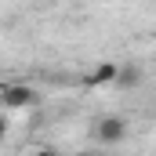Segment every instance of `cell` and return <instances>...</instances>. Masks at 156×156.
Returning <instances> with one entry per match:
<instances>
[{
    "mask_svg": "<svg viewBox=\"0 0 156 156\" xmlns=\"http://www.w3.org/2000/svg\"><path fill=\"white\" fill-rule=\"evenodd\" d=\"M0 105L4 109H33L40 105V91L29 83H4L0 87Z\"/></svg>",
    "mask_w": 156,
    "mask_h": 156,
    "instance_id": "cell-1",
    "label": "cell"
},
{
    "mask_svg": "<svg viewBox=\"0 0 156 156\" xmlns=\"http://www.w3.org/2000/svg\"><path fill=\"white\" fill-rule=\"evenodd\" d=\"M91 134H94L98 145H120L127 138V120L123 116H98L94 127H91Z\"/></svg>",
    "mask_w": 156,
    "mask_h": 156,
    "instance_id": "cell-2",
    "label": "cell"
},
{
    "mask_svg": "<svg viewBox=\"0 0 156 156\" xmlns=\"http://www.w3.org/2000/svg\"><path fill=\"white\" fill-rule=\"evenodd\" d=\"M142 80H145V69H142V66H134V62H127V66H116L113 83L123 87V91H134V87H142Z\"/></svg>",
    "mask_w": 156,
    "mask_h": 156,
    "instance_id": "cell-3",
    "label": "cell"
},
{
    "mask_svg": "<svg viewBox=\"0 0 156 156\" xmlns=\"http://www.w3.org/2000/svg\"><path fill=\"white\" fill-rule=\"evenodd\" d=\"M113 76H116V62H98V66H91L83 73V83L87 87H109Z\"/></svg>",
    "mask_w": 156,
    "mask_h": 156,
    "instance_id": "cell-4",
    "label": "cell"
},
{
    "mask_svg": "<svg viewBox=\"0 0 156 156\" xmlns=\"http://www.w3.org/2000/svg\"><path fill=\"white\" fill-rule=\"evenodd\" d=\"M4 138H7V116L0 113V142H4Z\"/></svg>",
    "mask_w": 156,
    "mask_h": 156,
    "instance_id": "cell-5",
    "label": "cell"
}]
</instances>
